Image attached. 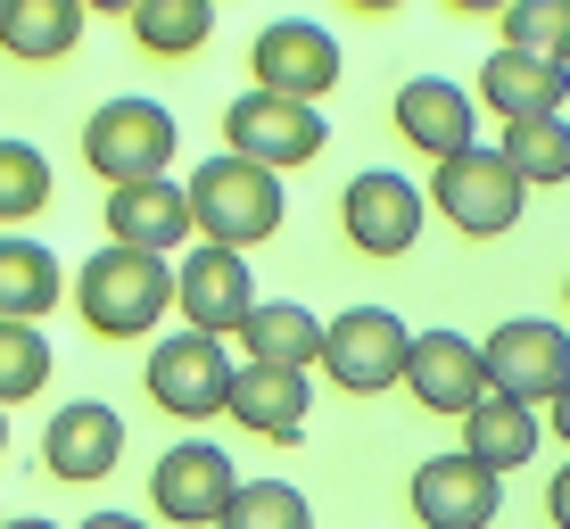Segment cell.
I'll list each match as a JSON object with an SVG mask.
<instances>
[{
  "label": "cell",
  "instance_id": "6da1fadb",
  "mask_svg": "<svg viewBox=\"0 0 570 529\" xmlns=\"http://www.w3.org/2000/svg\"><path fill=\"white\" fill-rule=\"evenodd\" d=\"M183 207H190L199 248H232V257L265 248L273 232H282V215H289L282 174H265V166H248V158H207V166H190Z\"/></svg>",
  "mask_w": 570,
  "mask_h": 529
},
{
  "label": "cell",
  "instance_id": "7a4b0ae2",
  "mask_svg": "<svg viewBox=\"0 0 570 529\" xmlns=\"http://www.w3.org/2000/svg\"><path fill=\"white\" fill-rule=\"evenodd\" d=\"M75 315L91 340H149L174 315V265L141 257V248H100L91 265H75Z\"/></svg>",
  "mask_w": 570,
  "mask_h": 529
},
{
  "label": "cell",
  "instance_id": "3957f363",
  "mask_svg": "<svg viewBox=\"0 0 570 529\" xmlns=\"http://www.w3.org/2000/svg\"><path fill=\"white\" fill-rule=\"evenodd\" d=\"M174 149H183V125H174L166 100H141V91H116L83 116V166L100 174L108 190H132V183H166L174 174Z\"/></svg>",
  "mask_w": 570,
  "mask_h": 529
},
{
  "label": "cell",
  "instance_id": "277c9868",
  "mask_svg": "<svg viewBox=\"0 0 570 529\" xmlns=\"http://www.w3.org/2000/svg\"><path fill=\"white\" fill-rule=\"evenodd\" d=\"M422 199H430V215H446V232H463V241H504V232L521 224L529 190L513 183V166H504L488 141H471L455 158H439Z\"/></svg>",
  "mask_w": 570,
  "mask_h": 529
},
{
  "label": "cell",
  "instance_id": "5b68a950",
  "mask_svg": "<svg viewBox=\"0 0 570 529\" xmlns=\"http://www.w3.org/2000/svg\"><path fill=\"white\" fill-rule=\"evenodd\" d=\"M480 364H488V398H513V405L538 414L570 381V331L546 323V315H513L480 340Z\"/></svg>",
  "mask_w": 570,
  "mask_h": 529
},
{
  "label": "cell",
  "instance_id": "8992f818",
  "mask_svg": "<svg viewBox=\"0 0 570 529\" xmlns=\"http://www.w3.org/2000/svg\"><path fill=\"white\" fill-rule=\"evenodd\" d=\"M331 149V125L323 108H298V100H273V91H240L224 108V158H248L265 174H289V166H314Z\"/></svg>",
  "mask_w": 570,
  "mask_h": 529
},
{
  "label": "cell",
  "instance_id": "52a82bcc",
  "mask_svg": "<svg viewBox=\"0 0 570 529\" xmlns=\"http://www.w3.org/2000/svg\"><path fill=\"white\" fill-rule=\"evenodd\" d=\"M405 331L389 306H347V315H331L323 323V381L331 389H347V398H381V389H397L405 381Z\"/></svg>",
  "mask_w": 570,
  "mask_h": 529
},
{
  "label": "cell",
  "instance_id": "ba28073f",
  "mask_svg": "<svg viewBox=\"0 0 570 529\" xmlns=\"http://www.w3.org/2000/svg\"><path fill=\"white\" fill-rule=\"evenodd\" d=\"M232 372H240V364L224 356V340H207V331H174V340H157V347H149L141 389H149L157 414H174V422H207V414H224Z\"/></svg>",
  "mask_w": 570,
  "mask_h": 529
},
{
  "label": "cell",
  "instance_id": "9c48e42d",
  "mask_svg": "<svg viewBox=\"0 0 570 529\" xmlns=\"http://www.w3.org/2000/svg\"><path fill=\"white\" fill-rule=\"evenodd\" d=\"M422 224H430V199L405 183V174H389V166H364L356 183L340 190V232H347V248L372 257V265L414 257Z\"/></svg>",
  "mask_w": 570,
  "mask_h": 529
},
{
  "label": "cell",
  "instance_id": "30bf717a",
  "mask_svg": "<svg viewBox=\"0 0 570 529\" xmlns=\"http://www.w3.org/2000/svg\"><path fill=\"white\" fill-rule=\"evenodd\" d=\"M248 91H273V100H298V108H323V91L340 84V42H331L314 17H273L248 42Z\"/></svg>",
  "mask_w": 570,
  "mask_h": 529
},
{
  "label": "cell",
  "instance_id": "8fae6325",
  "mask_svg": "<svg viewBox=\"0 0 570 529\" xmlns=\"http://www.w3.org/2000/svg\"><path fill=\"white\" fill-rule=\"evenodd\" d=\"M232 497H240V472H232V455L215 439L166 447L157 472H149V504H157V521H174V529H215Z\"/></svg>",
  "mask_w": 570,
  "mask_h": 529
},
{
  "label": "cell",
  "instance_id": "7c38bea8",
  "mask_svg": "<svg viewBox=\"0 0 570 529\" xmlns=\"http://www.w3.org/2000/svg\"><path fill=\"white\" fill-rule=\"evenodd\" d=\"M174 306H183V331H207V340H232L248 315H257V273L232 248H183L174 265Z\"/></svg>",
  "mask_w": 570,
  "mask_h": 529
},
{
  "label": "cell",
  "instance_id": "4fadbf2b",
  "mask_svg": "<svg viewBox=\"0 0 570 529\" xmlns=\"http://www.w3.org/2000/svg\"><path fill=\"white\" fill-rule=\"evenodd\" d=\"M405 398L422 405V414H471V405L488 398V364H480V340H463V331H414L405 340Z\"/></svg>",
  "mask_w": 570,
  "mask_h": 529
},
{
  "label": "cell",
  "instance_id": "5bb4252c",
  "mask_svg": "<svg viewBox=\"0 0 570 529\" xmlns=\"http://www.w3.org/2000/svg\"><path fill=\"white\" fill-rule=\"evenodd\" d=\"M116 455H125V422H116V405H108V398H75V405H58L50 430H42V472H50V480L91 488V480H108V472H116Z\"/></svg>",
  "mask_w": 570,
  "mask_h": 529
},
{
  "label": "cell",
  "instance_id": "9a60e30c",
  "mask_svg": "<svg viewBox=\"0 0 570 529\" xmlns=\"http://www.w3.org/2000/svg\"><path fill=\"white\" fill-rule=\"evenodd\" d=\"M224 414L265 447H298L306 439V414H314V381L306 372H282V364H240L232 372V398Z\"/></svg>",
  "mask_w": 570,
  "mask_h": 529
},
{
  "label": "cell",
  "instance_id": "2e32d148",
  "mask_svg": "<svg viewBox=\"0 0 570 529\" xmlns=\"http://www.w3.org/2000/svg\"><path fill=\"white\" fill-rule=\"evenodd\" d=\"M405 497H414V521L422 529H488L504 513V480L480 472L471 455H430Z\"/></svg>",
  "mask_w": 570,
  "mask_h": 529
},
{
  "label": "cell",
  "instance_id": "e0dca14e",
  "mask_svg": "<svg viewBox=\"0 0 570 529\" xmlns=\"http://www.w3.org/2000/svg\"><path fill=\"white\" fill-rule=\"evenodd\" d=\"M397 141H414L422 158H455V149L480 141V100H471L463 84H446V75H414V84H397Z\"/></svg>",
  "mask_w": 570,
  "mask_h": 529
},
{
  "label": "cell",
  "instance_id": "ac0fdd59",
  "mask_svg": "<svg viewBox=\"0 0 570 529\" xmlns=\"http://www.w3.org/2000/svg\"><path fill=\"white\" fill-rule=\"evenodd\" d=\"M190 241V207H183V183H132V190H108V248H141V257H166Z\"/></svg>",
  "mask_w": 570,
  "mask_h": 529
},
{
  "label": "cell",
  "instance_id": "d6986e66",
  "mask_svg": "<svg viewBox=\"0 0 570 529\" xmlns=\"http://www.w3.org/2000/svg\"><path fill=\"white\" fill-rule=\"evenodd\" d=\"M562 100H570V67H546L521 50H497L480 67V108H497L504 125H546V116H562Z\"/></svg>",
  "mask_w": 570,
  "mask_h": 529
},
{
  "label": "cell",
  "instance_id": "ffe728a7",
  "mask_svg": "<svg viewBox=\"0 0 570 529\" xmlns=\"http://www.w3.org/2000/svg\"><path fill=\"white\" fill-rule=\"evenodd\" d=\"M91 9L83 0H0V58L17 67H58L75 42H83Z\"/></svg>",
  "mask_w": 570,
  "mask_h": 529
},
{
  "label": "cell",
  "instance_id": "44dd1931",
  "mask_svg": "<svg viewBox=\"0 0 570 529\" xmlns=\"http://www.w3.org/2000/svg\"><path fill=\"white\" fill-rule=\"evenodd\" d=\"M67 298V265L26 232H0V323H42Z\"/></svg>",
  "mask_w": 570,
  "mask_h": 529
},
{
  "label": "cell",
  "instance_id": "7402d4cb",
  "mask_svg": "<svg viewBox=\"0 0 570 529\" xmlns=\"http://www.w3.org/2000/svg\"><path fill=\"white\" fill-rule=\"evenodd\" d=\"M538 439H546V422L529 414V405H513V398H480L463 414V455L480 463V472H521L529 455H538Z\"/></svg>",
  "mask_w": 570,
  "mask_h": 529
},
{
  "label": "cell",
  "instance_id": "603a6c76",
  "mask_svg": "<svg viewBox=\"0 0 570 529\" xmlns=\"http://www.w3.org/2000/svg\"><path fill=\"white\" fill-rule=\"evenodd\" d=\"M232 340H248V364H282V372H314V356H323V323L298 298H257V315Z\"/></svg>",
  "mask_w": 570,
  "mask_h": 529
},
{
  "label": "cell",
  "instance_id": "cb8c5ba5",
  "mask_svg": "<svg viewBox=\"0 0 570 529\" xmlns=\"http://www.w3.org/2000/svg\"><path fill=\"white\" fill-rule=\"evenodd\" d=\"M132 42H141L149 58H190L215 42V9L207 0H141V9H125Z\"/></svg>",
  "mask_w": 570,
  "mask_h": 529
},
{
  "label": "cell",
  "instance_id": "d4e9b609",
  "mask_svg": "<svg viewBox=\"0 0 570 529\" xmlns=\"http://www.w3.org/2000/svg\"><path fill=\"white\" fill-rule=\"evenodd\" d=\"M497 158L513 166L521 190H554V183H570V125L562 116H546V125H504Z\"/></svg>",
  "mask_w": 570,
  "mask_h": 529
},
{
  "label": "cell",
  "instance_id": "484cf974",
  "mask_svg": "<svg viewBox=\"0 0 570 529\" xmlns=\"http://www.w3.org/2000/svg\"><path fill=\"white\" fill-rule=\"evenodd\" d=\"M58 207V174L33 141H0V224H33V215Z\"/></svg>",
  "mask_w": 570,
  "mask_h": 529
},
{
  "label": "cell",
  "instance_id": "4316f807",
  "mask_svg": "<svg viewBox=\"0 0 570 529\" xmlns=\"http://www.w3.org/2000/svg\"><path fill=\"white\" fill-rule=\"evenodd\" d=\"M50 389V331L42 323H0V414L33 405Z\"/></svg>",
  "mask_w": 570,
  "mask_h": 529
},
{
  "label": "cell",
  "instance_id": "83f0119b",
  "mask_svg": "<svg viewBox=\"0 0 570 529\" xmlns=\"http://www.w3.org/2000/svg\"><path fill=\"white\" fill-rule=\"evenodd\" d=\"M504 17V50L546 58V67H570V0H513Z\"/></svg>",
  "mask_w": 570,
  "mask_h": 529
},
{
  "label": "cell",
  "instance_id": "f1b7e54d",
  "mask_svg": "<svg viewBox=\"0 0 570 529\" xmlns=\"http://www.w3.org/2000/svg\"><path fill=\"white\" fill-rule=\"evenodd\" d=\"M215 529H314V504L289 480H240V497L224 504Z\"/></svg>",
  "mask_w": 570,
  "mask_h": 529
},
{
  "label": "cell",
  "instance_id": "f546056e",
  "mask_svg": "<svg viewBox=\"0 0 570 529\" xmlns=\"http://www.w3.org/2000/svg\"><path fill=\"white\" fill-rule=\"evenodd\" d=\"M546 521H554V529H570V463H562L554 480H546Z\"/></svg>",
  "mask_w": 570,
  "mask_h": 529
},
{
  "label": "cell",
  "instance_id": "4dcf8cb0",
  "mask_svg": "<svg viewBox=\"0 0 570 529\" xmlns=\"http://www.w3.org/2000/svg\"><path fill=\"white\" fill-rule=\"evenodd\" d=\"M546 430H554V439L570 447V381H562V398H554V405H546Z\"/></svg>",
  "mask_w": 570,
  "mask_h": 529
},
{
  "label": "cell",
  "instance_id": "1f68e13d",
  "mask_svg": "<svg viewBox=\"0 0 570 529\" xmlns=\"http://www.w3.org/2000/svg\"><path fill=\"white\" fill-rule=\"evenodd\" d=\"M75 529H149V521H132V513H83Z\"/></svg>",
  "mask_w": 570,
  "mask_h": 529
},
{
  "label": "cell",
  "instance_id": "d6a6232c",
  "mask_svg": "<svg viewBox=\"0 0 570 529\" xmlns=\"http://www.w3.org/2000/svg\"><path fill=\"white\" fill-rule=\"evenodd\" d=\"M0 529H58V521H0Z\"/></svg>",
  "mask_w": 570,
  "mask_h": 529
},
{
  "label": "cell",
  "instance_id": "836d02e7",
  "mask_svg": "<svg viewBox=\"0 0 570 529\" xmlns=\"http://www.w3.org/2000/svg\"><path fill=\"white\" fill-rule=\"evenodd\" d=\"M0 455H9V414H0Z\"/></svg>",
  "mask_w": 570,
  "mask_h": 529
},
{
  "label": "cell",
  "instance_id": "e575fe53",
  "mask_svg": "<svg viewBox=\"0 0 570 529\" xmlns=\"http://www.w3.org/2000/svg\"><path fill=\"white\" fill-rule=\"evenodd\" d=\"M562 306H570V273H562Z\"/></svg>",
  "mask_w": 570,
  "mask_h": 529
},
{
  "label": "cell",
  "instance_id": "d590c367",
  "mask_svg": "<svg viewBox=\"0 0 570 529\" xmlns=\"http://www.w3.org/2000/svg\"><path fill=\"white\" fill-rule=\"evenodd\" d=\"M0 521H9V513H0Z\"/></svg>",
  "mask_w": 570,
  "mask_h": 529
}]
</instances>
